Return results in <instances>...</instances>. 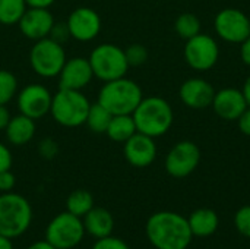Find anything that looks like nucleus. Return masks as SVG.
I'll return each mask as SVG.
<instances>
[{"label":"nucleus","mask_w":250,"mask_h":249,"mask_svg":"<svg viewBox=\"0 0 250 249\" xmlns=\"http://www.w3.org/2000/svg\"><path fill=\"white\" fill-rule=\"evenodd\" d=\"M145 235L155 249H188L193 241L188 217L167 210L148 217Z\"/></svg>","instance_id":"nucleus-1"},{"label":"nucleus","mask_w":250,"mask_h":249,"mask_svg":"<svg viewBox=\"0 0 250 249\" xmlns=\"http://www.w3.org/2000/svg\"><path fill=\"white\" fill-rule=\"evenodd\" d=\"M138 132L151 138L166 135L174 122V113L170 103L158 95L144 97L132 113Z\"/></svg>","instance_id":"nucleus-2"},{"label":"nucleus","mask_w":250,"mask_h":249,"mask_svg":"<svg viewBox=\"0 0 250 249\" xmlns=\"http://www.w3.org/2000/svg\"><path fill=\"white\" fill-rule=\"evenodd\" d=\"M144 98L142 88L126 76L104 82L98 92V103L114 114H132Z\"/></svg>","instance_id":"nucleus-3"},{"label":"nucleus","mask_w":250,"mask_h":249,"mask_svg":"<svg viewBox=\"0 0 250 249\" xmlns=\"http://www.w3.org/2000/svg\"><path fill=\"white\" fill-rule=\"evenodd\" d=\"M32 223L29 201L16 192L0 194V235L16 239L28 232Z\"/></svg>","instance_id":"nucleus-4"},{"label":"nucleus","mask_w":250,"mask_h":249,"mask_svg":"<svg viewBox=\"0 0 250 249\" xmlns=\"http://www.w3.org/2000/svg\"><path fill=\"white\" fill-rule=\"evenodd\" d=\"M91 101L82 91L59 88L53 94L50 114L53 120L63 128H78L85 125Z\"/></svg>","instance_id":"nucleus-5"},{"label":"nucleus","mask_w":250,"mask_h":249,"mask_svg":"<svg viewBox=\"0 0 250 249\" xmlns=\"http://www.w3.org/2000/svg\"><path fill=\"white\" fill-rule=\"evenodd\" d=\"M88 59L92 66L94 76L103 82H108L126 76L130 68L126 60L125 48L113 43L98 44L91 51Z\"/></svg>","instance_id":"nucleus-6"},{"label":"nucleus","mask_w":250,"mask_h":249,"mask_svg":"<svg viewBox=\"0 0 250 249\" xmlns=\"http://www.w3.org/2000/svg\"><path fill=\"white\" fill-rule=\"evenodd\" d=\"M66 60L67 57H66L63 44L48 37L34 41V45L29 50L31 69L35 72V75L44 79L57 78Z\"/></svg>","instance_id":"nucleus-7"},{"label":"nucleus","mask_w":250,"mask_h":249,"mask_svg":"<svg viewBox=\"0 0 250 249\" xmlns=\"http://www.w3.org/2000/svg\"><path fill=\"white\" fill-rule=\"evenodd\" d=\"M85 235L82 219L69 211L54 216L45 227V241L56 249L76 248Z\"/></svg>","instance_id":"nucleus-8"},{"label":"nucleus","mask_w":250,"mask_h":249,"mask_svg":"<svg viewBox=\"0 0 250 249\" xmlns=\"http://www.w3.org/2000/svg\"><path fill=\"white\" fill-rule=\"evenodd\" d=\"M183 54L186 63L193 70L205 72L217 65L220 57V45L214 37L199 32L198 35L186 40Z\"/></svg>","instance_id":"nucleus-9"},{"label":"nucleus","mask_w":250,"mask_h":249,"mask_svg":"<svg viewBox=\"0 0 250 249\" xmlns=\"http://www.w3.org/2000/svg\"><path fill=\"white\" fill-rule=\"evenodd\" d=\"M201 163L199 147L189 139L180 141L171 147L164 160L166 172L174 179H185L190 176Z\"/></svg>","instance_id":"nucleus-10"},{"label":"nucleus","mask_w":250,"mask_h":249,"mask_svg":"<svg viewBox=\"0 0 250 249\" xmlns=\"http://www.w3.org/2000/svg\"><path fill=\"white\" fill-rule=\"evenodd\" d=\"M217 35L231 44H240L250 35V18L240 9L226 7L214 19Z\"/></svg>","instance_id":"nucleus-11"},{"label":"nucleus","mask_w":250,"mask_h":249,"mask_svg":"<svg viewBox=\"0 0 250 249\" xmlns=\"http://www.w3.org/2000/svg\"><path fill=\"white\" fill-rule=\"evenodd\" d=\"M51 101L53 94L42 84H28L16 94V106L19 113L34 120L50 114Z\"/></svg>","instance_id":"nucleus-12"},{"label":"nucleus","mask_w":250,"mask_h":249,"mask_svg":"<svg viewBox=\"0 0 250 249\" xmlns=\"http://www.w3.org/2000/svg\"><path fill=\"white\" fill-rule=\"evenodd\" d=\"M70 38L79 43H89L95 40L101 31V18L97 10L81 6L70 12L67 21Z\"/></svg>","instance_id":"nucleus-13"},{"label":"nucleus","mask_w":250,"mask_h":249,"mask_svg":"<svg viewBox=\"0 0 250 249\" xmlns=\"http://www.w3.org/2000/svg\"><path fill=\"white\" fill-rule=\"evenodd\" d=\"M57 78H59V88L82 91L92 82L95 76L89 59L82 56H75L64 62L63 69Z\"/></svg>","instance_id":"nucleus-14"},{"label":"nucleus","mask_w":250,"mask_h":249,"mask_svg":"<svg viewBox=\"0 0 250 249\" xmlns=\"http://www.w3.org/2000/svg\"><path fill=\"white\" fill-rule=\"evenodd\" d=\"M154 139L155 138H151L141 132H136L133 136H130L123 144V154L126 161L136 169H145L151 166L155 161L158 153Z\"/></svg>","instance_id":"nucleus-15"},{"label":"nucleus","mask_w":250,"mask_h":249,"mask_svg":"<svg viewBox=\"0 0 250 249\" xmlns=\"http://www.w3.org/2000/svg\"><path fill=\"white\" fill-rule=\"evenodd\" d=\"M54 16L48 7H28L18 22L19 31L31 41H38L50 35Z\"/></svg>","instance_id":"nucleus-16"},{"label":"nucleus","mask_w":250,"mask_h":249,"mask_svg":"<svg viewBox=\"0 0 250 249\" xmlns=\"http://www.w3.org/2000/svg\"><path fill=\"white\" fill-rule=\"evenodd\" d=\"M215 95V88L212 84L204 78H189L186 79L179 90V97L185 106L193 110H202L211 107Z\"/></svg>","instance_id":"nucleus-17"},{"label":"nucleus","mask_w":250,"mask_h":249,"mask_svg":"<svg viewBox=\"0 0 250 249\" xmlns=\"http://www.w3.org/2000/svg\"><path fill=\"white\" fill-rule=\"evenodd\" d=\"M211 107L214 109L218 117L229 122H234L249 106L242 90L227 87L220 91H215Z\"/></svg>","instance_id":"nucleus-18"},{"label":"nucleus","mask_w":250,"mask_h":249,"mask_svg":"<svg viewBox=\"0 0 250 249\" xmlns=\"http://www.w3.org/2000/svg\"><path fill=\"white\" fill-rule=\"evenodd\" d=\"M82 222H83L85 233L95 239H101L113 235L114 217L108 210L103 207H94L92 210H89L82 217Z\"/></svg>","instance_id":"nucleus-19"},{"label":"nucleus","mask_w":250,"mask_h":249,"mask_svg":"<svg viewBox=\"0 0 250 249\" xmlns=\"http://www.w3.org/2000/svg\"><path fill=\"white\" fill-rule=\"evenodd\" d=\"M35 131H37L35 120L19 113L16 116H12L7 128L4 129V135L10 145L22 147L34 139Z\"/></svg>","instance_id":"nucleus-20"},{"label":"nucleus","mask_w":250,"mask_h":249,"mask_svg":"<svg viewBox=\"0 0 250 249\" xmlns=\"http://www.w3.org/2000/svg\"><path fill=\"white\" fill-rule=\"evenodd\" d=\"M188 223L193 238H209L220 227V217L212 208H198L188 217Z\"/></svg>","instance_id":"nucleus-21"},{"label":"nucleus","mask_w":250,"mask_h":249,"mask_svg":"<svg viewBox=\"0 0 250 249\" xmlns=\"http://www.w3.org/2000/svg\"><path fill=\"white\" fill-rule=\"evenodd\" d=\"M138 132L132 114H114L107 128V136L114 142L125 144L130 136Z\"/></svg>","instance_id":"nucleus-22"},{"label":"nucleus","mask_w":250,"mask_h":249,"mask_svg":"<svg viewBox=\"0 0 250 249\" xmlns=\"http://www.w3.org/2000/svg\"><path fill=\"white\" fill-rule=\"evenodd\" d=\"M94 207H95L94 197L86 189H76V191L70 192L69 197L66 198V211H69L81 219Z\"/></svg>","instance_id":"nucleus-23"},{"label":"nucleus","mask_w":250,"mask_h":249,"mask_svg":"<svg viewBox=\"0 0 250 249\" xmlns=\"http://www.w3.org/2000/svg\"><path fill=\"white\" fill-rule=\"evenodd\" d=\"M111 117H113V114L97 101V103L91 104L85 125L94 134H105Z\"/></svg>","instance_id":"nucleus-24"},{"label":"nucleus","mask_w":250,"mask_h":249,"mask_svg":"<svg viewBox=\"0 0 250 249\" xmlns=\"http://www.w3.org/2000/svg\"><path fill=\"white\" fill-rule=\"evenodd\" d=\"M26 9L25 0H0V23L6 26L18 25Z\"/></svg>","instance_id":"nucleus-25"},{"label":"nucleus","mask_w":250,"mask_h":249,"mask_svg":"<svg viewBox=\"0 0 250 249\" xmlns=\"http://www.w3.org/2000/svg\"><path fill=\"white\" fill-rule=\"evenodd\" d=\"M174 31L180 38L189 40L201 32V21L193 13H182L174 22Z\"/></svg>","instance_id":"nucleus-26"},{"label":"nucleus","mask_w":250,"mask_h":249,"mask_svg":"<svg viewBox=\"0 0 250 249\" xmlns=\"http://www.w3.org/2000/svg\"><path fill=\"white\" fill-rule=\"evenodd\" d=\"M18 78L6 70V69H0V106H7L13 98H16L18 94Z\"/></svg>","instance_id":"nucleus-27"},{"label":"nucleus","mask_w":250,"mask_h":249,"mask_svg":"<svg viewBox=\"0 0 250 249\" xmlns=\"http://www.w3.org/2000/svg\"><path fill=\"white\" fill-rule=\"evenodd\" d=\"M125 54H126V60H127L129 66H133V68L142 66L148 60V50L145 45H142L139 43H135V44H130L129 47H126Z\"/></svg>","instance_id":"nucleus-28"},{"label":"nucleus","mask_w":250,"mask_h":249,"mask_svg":"<svg viewBox=\"0 0 250 249\" xmlns=\"http://www.w3.org/2000/svg\"><path fill=\"white\" fill-rule=\"evenodd\" d=\"M234 227L239 235L250 239V205L240 207L234 214Z\"/></svg>","instance_id":"nucleus-29"},{"label":"nucleus","mask_w":250,"mask_h":249,"mask_svg":"<svg viewBox=\"0 0 250 249\" xmlns=\"http://www.w3.org/2000/svg\"><path fill=\"white\" fill-rule=\"evenodd\" d=\"M91 249H130V247L123 239L110 235V236H105L101 239H95Z\"/></svg>","instance_id":"nucleus-30"},{"label":"nucleus","mask_w":250,"mask_h":249,"mask_svg":"<svg viewBox=\"0 0 250 249\" xmlns=\"http://www.w3.org/2000/svg\"><path fill=\"white\" fill-rule=\"evenodd\" d=\"M38 154L44 160H53L59 154V144L53 138H42L38 142Z\"/></svg>","instance_id":"nucleus-31"},{"label":"nucleus","mask_w":250,"mask_h":249,"mask_svg":"<svg viewBox=\"0 0 250 249\" xmlns=\"http://www.w3.org/2000/svg\"><path fill=\"white\" fill-rule=\"evenodd\" d=\"M48 38H51V40H54V41H57L60 44L66 43L70 38V32H69L67 23L66 22H54V25L51 26Z\"/></svg>","instance_id":"nucleus-32"},{"label":"nucleus","mask_w":250,"mask_h":249,"mask_svg":"<svg viewBox=\"0 0 250 249\" xmlns=\"http://www.w3.org/2000/svg\"><path fill=\"white\" fill-rule=\"evenodd\" d=\"M16 185V178L10 170H4L0 173V194L12 192Z\"/></svg>","instance_id":"nucleus-33"},{"label":"nucleus","mask_w":250,"mask_h":249,"mask_svg":"<svg viewBox=\"0 0 250 249\" xmlns=\"http://www.w3.org/2000/svg\"><path fill=\"white\" fill-rule=\"evenodd\" d=\"M13 164V156L9 147L3 142H0V173L4 170H10Z\"/></svg>","instance_id":"nucleus-34"},{"label":"nucleus","mask_w":250,"mask_h":249,"mask_svg":"<svg viewBox=\"0 0 250 249\" xmlns=\"http://www.w3.org/2000/svg\"><path fill=\"white\" fill-rule=\"evenodd\" d=\"M237 125H239V129L243 135L246 136H250V107H248L242 114L240 117L236 120Z\"/></svg>","instance_id":"nucleus-35"},{"label":"nucleus","mask_w":250,"mask_h":249,"mask_svg":"<svg viewBox=\"0 0 250 249\" xmlns=\"http://www.w3.org/2000/svg\"><path fill=\"white\" fill-rule=\"evenodd\" d=\"M240 59L242 62L250 68V35L240 43Z\"/></svg>","instance_id":"nucleus-36"},{"label":"nucleus","mask_w":250,"mask_h":249,"mask_svg":"<svg viewBox=\"0 0 250 249\" xmlns=\"http://www.w3.org/2000/svg\"><path fill=\"white\" fill-rule=\"evenodd\" d=\"M12 119V114H10V110L7 109V106H0V132L7 128L9 122Z\"/></svg>","instance_id":"nucleus-37"},{"label":"nucleus","mask_w":250,"mask_h":249,"mask_svg":"<svg viewBox=\"0 0 250 249\" xmlns=\"http://www.w3.org/2000/svg\"><path fill=\"white\" fill-rule=\"evenodd\" d=\"M28 7H50L56 0H25Z\"/></svg>","instance_id":"nucleus-38"},{"label":"nucleus","mask_w":250,"mask_h":249,"mask_svg":"<svg viewBox=\"0 0 250 249\" xmlns=\"http://www.w3.org/2000/svg\"><path fill=\"white\" fill-rule=\"evenodd\" d=\"M26 249H56L53 245H50L45 239L44 241H38V242H34L31 244Z\"/></svg>","instance_id":"nucleus-39"},{"label":"nucleus","mask_w":250,"mask_h":249,"mask_svg":"<svg viewBox=\"0 0 250 249\" xmlns=\"http://www.w3.org/2000/svg\"><path fill=\"white\" fill-rule=\"evenodd\" d=\"M242 91H243V95H245V98H246V101H248V106L250 107V75L246 78Z\"/></svg>","instance_id":"nucleus-40"},{"label":"nucleus","mask_w":250,"mask_h":249,"mask_svg":"<svg viewBox=\"0 0 250 249\" xmlns=\"http://www.w3.org/2000/svg\"><path fill=\"white\" fill-rule=\"evenodd\" d=\"M0 249H15L13 248V242H12V239H9V238H6V236L0 235Z\"/></svg>","instance_id":"nucleus-41"}]
</instances>
